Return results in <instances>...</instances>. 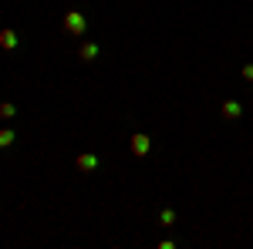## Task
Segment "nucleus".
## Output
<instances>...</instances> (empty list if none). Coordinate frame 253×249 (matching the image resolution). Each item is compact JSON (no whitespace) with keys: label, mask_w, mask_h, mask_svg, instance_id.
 <instances>
[{"label":"nucleus","mask_w":253,"mask_h":249,"mask_svg":"<svg viewBox=\"0 0 253 249\" xmlns=\"http://www.w3.org/2000/svg\"><path fill=\"white\" fill-rule=\"evenodd\" d=\"M61 27H64V34H71V37H84V34H88V17H84L81 10H68L64 20H61Z\"/></svg>","instance_id":"obj_1"},{"label":"nucleus","mask_w":253,"mask_h":249,"mask_svg":"<svg viewBox=\"0 0 253 249\" xmlns=\"http://www.w3.org/2000/svg\"><path fill=\"white\" fill-rule=\"evenodd\" d=\"M128 145H132V155H135V158H145V155L152 152V138H149V135H142V132L132 135V138H128Z\"/></svg>","instance_id":"obj_2"},{"label":"nucleus","mask_w":253,"mask_h":249,"mask_svg":"<svg viewBox=\"0 0 253 249\" xmlns=\"http://www.w3.org/2000/svg\"><path fill=\"white\" fill-rule=\"evenodd\" d=\"M75 165H78V172H98L101 169V158L91 152H81L78 158H75Z\"/></svg>","instance_id":"obj_3"},{"label":"nucleus","mask_w":253,"mask_h":249,"mask_svg":"<svg viewBox=\"0 0 253 249\" xmlns=\"http://www.w3.org/2000/svg\"><path fill=\"white\" fill-rule=\"evenodd\" d=\"M78 58H81V61H98V58H101V47H98L95 40H81Z\"/></svg>","instance_id":"obj_4"},{"label":"nucleus","mask_w":253,"mask_h":249,"mask_svg":"<svg viewBox=\"0 0 253 249\" xmlns=\"http://www.w3.org/2000/svg\"><path fill=\"white\" fill-rule=\"evenodd\" d=\"M223 118H226V121L243 118V105H240V101H233V98H226V101H223Z\"/></svg>","instance_id":"obj_5"},{"label":"nucleus","mask_w":253,"mask_h":249,"mask_svg":"<svg viewBox=\"0 0 253 249\" xmlns=\"http://www.w3.org/2000/svg\"><path fill=\"white\" fill-rule=\"evenodd\" d=\"M0 47H3V51H17V47H20L17 31H10V27H7V31H0Z\"/></svg>","instance_id":"obj_6"},{"label":"nucleus","mask_w":253,"mask_h":249,"mask_svg":"<svg viewBox=\"0 0 253 249\" xmlns=\"http://www.w3.org/2000/svg\"><path fill=\"white\" fill-rule=\"evenodd\" d=\"M14 142H17V132H14V128H0V152L10 148Z\"/></svg>","instance_id":"obj_7"},{"label":"nucleus","mask_w":253,"mask_h":249,"mask_svg":"<svg viewBox=\"0 0 253 249\" xmlns=\"http://www.w3.org/2000/svg\"><path fill=\"white\" fill-rule=\"evenodd\" d=\"M14 115H17V105H14V101H0V118L10 121Z\"/></svg>","instance_id":"obj_8"},{"label":"nucleus","mask_w":253,"mask_h":249,"mask_svg":"<svg viewBox=\"0 0 253 249\" xmlns=\"http://www.w3.org/2000/svg\"><path fill=\"white\" fill-rule=\"evenodd\" d=\"M159 226H175V212L172 209H162V212H159Z\"/></svg>","instance_id":"obj_9"},{"label":"nucleus","mask_w":253,"mask_h":249,"mask_svg":"<svg viewBox=\"0 0 253 249\" xmlns=\"http://www.w3.org/2000/svg\"><path fill=\"white\" fill-rule=\"evenodd\" d=\"M243 77H247V81H253V64H243Z\"/></svg>","instance_id":"obj_10"}]
</instances>
